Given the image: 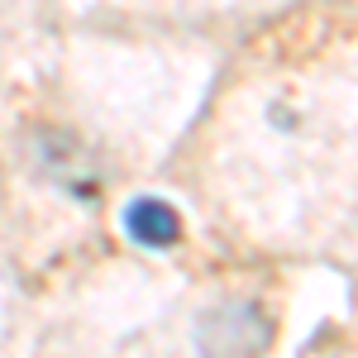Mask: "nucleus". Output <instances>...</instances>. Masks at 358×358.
Returning <instances> with one entry per match:
<instances>
[{"mask_svg": "<svg viewBox=\"0 0 358 358\" xmlns=\"http://www.w3.org/2000/svg\"><path fill=\"white\" fill-rule=\"evenodd\" d=\"M124 234L143 248H167L182 239V215L167 201H158V196H138L124 210Z\"/></svg>", "mask_w": 358, "mask_h": 358, "instance_id": "obj_1", "label": "nucleus"}]
</instances>
